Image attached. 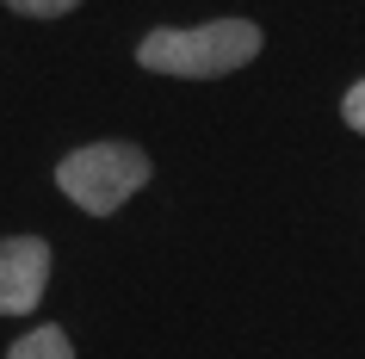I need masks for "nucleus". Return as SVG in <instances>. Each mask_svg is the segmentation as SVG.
I'll list each match as a JSON object with an SVG mask.
<instances>
[{
    "instance_id": "20e7f679",
    "label": "nucleus",
    "mask_w": 365,
    "mask_h": 359,
    "mask_svg": "<svg viewBox=\"0 0 365 359\" xmlns=\"http://www.w3.org/2000/svg\"><path fill=\"white\" fill-rule=\"evenodd\" d=\"M6 359H75V347H68V335H62V328H31L25 340H13V347H6Z\"/></svg>"
},
{
    "instance_id": "7ed1b4c3",
    "label": "nucleus",
    "mask_w": 365,
    "mask_h": 359,
    "mask_svg": "<svg viewBox=\"0 0 365 359\" xmlns=\"http://www.w3.org/2000/svg\"><path fill=\"white\" fill-rule=\"evenodd\" d=\"M43 279H50V242L38 236L0 242V316H25L43 298Z\"/></svg>"
},
{
    "instance_id": "f03ea898",
    "label": "nucleus",
    "mask_w": 365,
    "mask_h": 359,
    "mask_svg": "<svg viewBox=\"0 0 365 359\" xmlns=\"http://www.w3.org/2000/svg\"><path fill=\"white\" fill-rule=\"evenodd\" d=\"M143 180H149V155L136 143H87V149L62 155V168H56V186L93 217H112Z\"/></svg>"
},
{
    "instance_id": "39448f33",
    "label": "nucleus",
    "mask_w": 365,
    "mask_h": 359,
    "mask_svg": "<svg viewBox=\"0 0 365 359\" xmlns=\"http://www.w3.org/2000/svg\"><path fill=\"white\" fill-rule=\"evenodd\" d=\"M13 13H31V19H56V13H75L81 0H6Z\"/></svg>"
},
{
    "instance_id": "423d86ee",
    "label": "nucleus",
    "mask_w": 365,
    "mask_h": 359,
    "mask_svg": "<svg viewBox=\"0 0 365 359\" xmlns=\"http://www.w3.org/2000/svg\"><path fill=\"white\" fill-rule=\"evenodd\" d=\"M341 112H346V124H353V131L365 136V81H353V87H346V99H341Z\"/></svg>"
},
{
    "instance_id": "f257e3e1",
    "label": "nucleus",
    "mask_w": 365,
    "mask_h": 359,
    "mask_svg": "<svg viewBox=\"0 0 365 359\" xmlns=\"http://www.w3.org/2000/svg\"><path fill=\"white\" fill-rule=\"evenodd\" d=\"M260 56V25L254 19H217L198 31H149L136 62L155 75H180V81H217L235 75Z\"/></svg>"
}]
</instances>
